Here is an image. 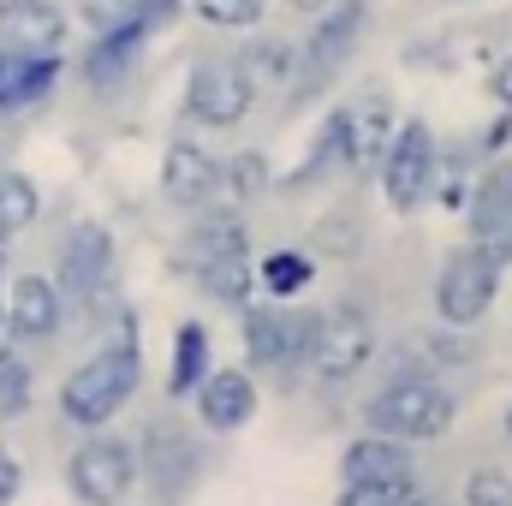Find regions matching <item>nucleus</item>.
I'll list each match as a JSON object with an SVG mask.
<instances>
[{"label":"nucleus","mask_w":512,"mask_h":506,"mask_svg":"<svg viewBox=\"0 0 512 506\" xmlns=\"http://www.w3.org/2000/svg\"><path fill=\"white\" fill-rule=\"evenodd\" d=\"M161 197L173 209H209L221 197V155H209L191 137H173L161 155Z\"/></svg>","instance_id":"nucleus-15"},{"label":"nucleus","mask_w":512,"mask_h":506,"mask_svg":"<svg viewBox=\"0 0 512 506\" xmlns=\"http://www.w3.org/2000/svg\"><path fill=\"white\" fill-rule=\"evenodd\" d=\"M501 429H507V441H512V405H507V417H501Z\"/></svg>","instance_id":"nucleus-40"},{"label":"nucleus","mask_w":512,"mask_h":506,"mask_svg":"<svg viewBox=\"0 0 512 506\" xmlns=\"http://www.w3.org/2000/svg\"><path fill=\"white\" fill-rule=\"evenodd\" d=\"M465 506H512V471L507 465H477L465 477Z\"/></svg>","instance_id":"nucleus-31"},{"label":"nucleus","mask_w":512,"mask_h":506,"mask_svg":"<svg viewBox=\"0 0 512 506\" xmlns=\"http://www.w3.org/2000/svg\"><path fill=\"white\" fill-rule=\"evenodd\" d=\"M149 42H155V36H149V30H137L126 12H120V18H114L108 30H96V42H90V48H84V60H78L84 84H90L96 96H114V90L126 84L131 72L143 66Z\"/></svg>","instance_id":"nucleus-13"},{"label":"nucleus","mask_w":512,"mask_h":506,"mask_svg":"<svg viewBox=\"0 0 512 506\" xmlns=\"http://www.w3.org/2000/svg\"><path fill=\"white\" fill-rule=\"evenodd\" d=\"M465 227H471L477 251H489L507 268L512 262V161H489L477 173V185L465 191Z\"/></svg>","instance_id":"nucleus-11"},{"label":"nucleus","mask_w":512,"mask_h":506,"mask_svg":"<svg viewBox=\"0 0 512 506\" xmlns=\"http://www.w3.org/2000/svg\"><path fill=\"white\" fill-rule=\"evenodd\" d=\"M60 66H66V54H6L0 48V120L48 102L60 84Z\"/></svg>","instance_id":"nucleus-19"},{"label":"nucleus","mask_w":512,"mask_h":506,"mask_svg":"<svg viewBox=\"0 0 512 506\" xmlns=\"http://www.w3.org/2000/svg\"><path fill=\"white\" fill-rule=\"evenodd\" d=\"M239 60H245V72L256 78V90H268V84H280V90H286L298 48H292L286 36H256V42L245 48V54H239Z\"/></svg>","instance_id":"nucleus-28"},{"label":"nucleus","mask_w":512,"mask_h":506,"mask_svg":"<svg viewBox=\"0 0 512 506\" xmlns=\"http://www.w3.org/2000/svg\"><path fill=\"white\" fill-rule=\"evenodd\" d=\"M334 173H352V108H328V120L316 131L310 155L298 161V173L286 179V191H304V185H322Z\"/></svg>","instance_id":"nucleus-21"},{"label":"nucleus","mask_w":512,"mask_h":506,"mask_svg":"<svg viewBox=\"0 0 512 506\" xmlns=\"http://www.w3.org/2000/svg\"><path fill=\"white\" fill-rule=\"evenodd\" d=\"M54 286L66 304H84V310H108V298H120L114 286V233L102 221H78L66 239H60V256H54Z\"/></svg>","instance_id":"nucleus-9"},{"label":"nucleus","mask_w":512,"mask_h":506,"mask_svg":"<svg viewBox=\"0 0 512 506\" xmlns=\"http://www.w3.org/2000/svg\"><path fill=\"white\" fill-rule=\"evenodd\" d=\"M143 453H137V477H149L155 483V495H179L191 477H197V441H191V429H179V423H149L143 429Z\"/></svg>","instance_id":"nucleus-17"},{"label":"nucleus","mask_w":512,"mask_h":506,"mask_svg":"<svg viewBox=\"0 0 512 506\" xmlns=\"http://www.w3.org/2000/svg\"><path fill=\"white\" fill-rule=\"evenodd\" d=\"M364 24H370V0H328V6L316 12L304 48H298V60H292V78H286V96H292L298 108L334 90V78L346 72L352 48L364 42Z\"/></svg>","instance_id":"nucleus-3"},{"label":"nucleus","mask_w":512,"mask_h":506,"mask_svg":"<svg viewBox=\"0 0 512 506\" xmlns=\"http://www.w3.org/2000/svg\"><path fill=\"white\" fill-rule=\"evenodd\" d=\"M72 18L54 0H0V48L6 54H66Z\"/></svg>","instance_id":"nucleus-16"},{"label":"nucleus","mask_w":512,"mask_h":506,"mask_svg":"<svg viewBox=\"0 0 512 506\" xmlns=\"http://www.w3.org/2000/svg\"><path fill=\"white\" fill-rule=\"evenodd\" d=\"M459 417V399L447 393V381H435L423 364H405L364 399V429L393 435V441H435L447 435Z\"/></svg>","instance_id":"nucleus-2"},{"label":"nucleus","mask_w":512,"mask_h":506,"mask_svg":"<svg viewBox=\"0 0 512 506\" xmlns=\"http://www.w3.org/2000/svg\"><path fill=\"white\" fill-rule=\"evenodd\" d=\"M411 483H340V501L334 506H399Z\"/></svg>","instance_id":"nucleus-32"},{"label":"nucleus","mask_w":512,"mask_h":506,"mask_svg":"<svg viewBox=\"0 0 512 506\" xmlns=\"http://www.w3.org/2000/svg\"><path fill=\"white\" fill-rule=\"evenodd\" d=\"M197 423L209 429V435H239L245 423L256 417V405H262V387H256L251 370H215L209 364V376L197 381Z\"/></svg>","instance_id":"nucleus-14"},{"label":"nucleus","mask_w":512,"mask_h":506,"mask_svg":"<svg viewBox=\"0 0 512 506\" xmlns=\"http://www.w3.org/2000/svg\"><path fill=\"white\" fill-rule=\"evenodd\" d=\"M501 280H507V268L489 251H477V245L447 251V262L435 268V316H441V328H459V334L477 328L495 310Z\"/></svg>","instance_id":"nucleus-8"},{"label":"nucleus","mask_w":512,"mask_h":506,"mask_svg":"<svg viewBox=\"0 0 512 506\" xmlns=\"http://www.w3.org/2000/svg\"><path fill=\"white\" fill-rule=\"evenodd\" d=\"M399 506H447L441 501V495H429V489H417V483H411V489H405V501Z\"/></svg>","instance_id":"nucleus-37"},{"label":"nucleus","mask_w":512,"mask_h":506,"mask_svg":"<svg viewBox=\"0 0 512 506\" xmlns=\"http://www.w3.org/2000/svg\"><path fill=\"white\" fill-rule=\"evenodd\" d=\"M256 78L245 72L239 54H221V60H197L191 78H185V120L197 131H239L256 114Z\"/></svg>","instance_id":"nucleus-6"},{"label":"nucleus","mask_w":512,"mask_h":506,"mask_svg":"<svg viewBox=\"0 0 512 506\" xmlns=\"http://www.w3.org/2000/svg\"><path fill=\"white\" fill-rule=\"evenodd\" d=\"M310 280H316V262H310L304 251H268L262 262H256V286H262V298L292 304V298L310 292Z\"/></svg>","instance_id":"nucleus-25"},{"label":"nucleus","mask_w":512,"mask_h":506,"mask_svg":"<svg viewBox=\"0 0 512 506\" xmlns=\"http://www.w3.org/2000/svg\"><path fill=\"white\" fill-rule=\"evenodd\" d=\"M507 137H512V108H501V120L483 131V155H501V149H507Z\"/></svg>","instance_id":"nucleus-35"},{"label":"nucleus","mask_w":512,"mask_h":506,"mask_svg":"<svg viewBox=\"0 0 512 506\" xmlns=\"http://www.w3.org/2000/svg\"><path fill=\"white\" fill-rule=\"evenodd\" d=\"M143 387V352H137V316L120 310V334L96 346L72 376L60 381V417L72 429H108Z\"/></svg>","instance_id":"nucleus-1"},{"label":"nucleus","mask_w":512,"mask_h":506,"mask_svg":"<svg viewBox=\"0 0 512 506\" xmlns=\"http://www.w3.org/2000/svg\"><path fill=\"white\" fill-rule=\"evenodd\" d=\"M239 340L251 376H298L310 370V340H316V310H292L280 298H251L239 304Z\"/></svg>","instance_id":"nucleus-4"},{"label":"nucleus","mask_w":512,"mask_h":506,"mask_svg":"<svg viewBox=\"0 0 512 506\" xmlns=\"http://www.w3.org/2000/svg\"><path fill=\"white\" fill-rule=\"evenodd\" d=\"M256 191H268V161H262L256 149H239V155H221V197H215V203L239 209V203H251Z\"/></svg>","instance_id":"nucleus-27"},{"label":"nucleus","mask_w":512,"mask_h":506,"mask_svg":"<svg viewBox=\"0 0 512 506\" xmlns=\"http://www.w3.org/2000/svg\"><path fill=\"white\" fill-rule=\"evenodd\" d=\"M30 387H36V376H30V364L18 358V340L0 346V423H18V417L30 411Z\"/></svg>","instance_id":"nucleus-29"},{"label":"nucleus","mask_w":512,"mask_h":506,"mask_svg":"<svg viewBox=\"0 0 512 506\" xmlns=\"http://www.w3.org/2000/svg\"><path fill=\"white\" fill-rule=\"evenodd\" d=\"M352 108V173H370L376 179V161H382L387 137H393V108H387L382 90H370V96H358V102H346Z\"/></svg>","instance_id":"nucleus-22"},{"label":"nucleus","mask_w":512,"mask_h":506,"mask_svg":"<svg viewBox=\"0 0 512 506\" xmlns=\"http://www.w3.org/2000/svg\"><path fill=\"white\" fill-rule=\"evenodd\" d=\"M191 274H197V286H203L215 304H227V310H239V304L256 298V262L251 256H221V262H203V268H191Z\"/></svg>","instance_id":"nucleus-26"},{"label":"nucleus","mask_w":512,"mask_h":506,"mask_svg":"<svg viewBox=\"0 0 512 506\" xmlns=\"http://www.w3.org/2000/svg\"><path fill=\"white\" fill-rule=\"evenodd\" d=\"M42 221V185L24 167H0V239H18Z\"/></svg>","instance_id":"nucleus-24"},{"label":"nucleus","mask_w":512,"mask_h":506,"mask_svg":"<svg viewBox=\"0 0 512 506\" xmlns=\"http://www.w3.org/2000/svg\"><path fill=\"white\" fill-rule=\"evenodd\" d=\"M435 179H441V143L429 120H399L387 137L382 161H376V185H382L387 209L393 215H417L429 197H435Z\"/></svg>","instance_id":"nucleus-5"},{"label":"nucleus","mask_w":512,"mask_h":506,"mask_svg":"<svg viewBox=\"0 0 512 506\" xmlns=\"http://www.w3.org/2000/svg\"><path fill=\"white\" fill-rule=\"evenodd\" d=\"M185 6H191L203 24H215V30H256L268 0H185Z\"/></svg>","instance_id":"nucleus-30"},{"label":"nucleus","mask_w":512,"mask_h":506,"mask_svg":"<svg viewBox=\"0 0 512 506\" xmlns=\"http://www.w3.org/2000/svg\"><path fill=\"white\" fill-rule=\"evenodd\" d=\"M137 447L108 435V429H84V441L66 459V489L78 506H126L137 489Z\"/></svg>","instance_id":"nucleus-7"},{"label":"nucleus","mask_w":512,"mask_h":506,"mask_svg":"<svg viewBox=\"0 0 512 506\" xmlns=\"http://www.w3.org/2000/svg\"><path fill=\"white\" fill-rule=\"evenodd\" d=\"M340 483H417L411 441H393V435L364 429V435L346 441V453H340Z\"/></svg>","instance_id":"nucleus-18"},{"label":"nucleus","mask_w":512,"mask_h":506,"mask_svg":"<svg viewBox=\"0 0 512 506\" xmlns=\"http://www.w3.org/2000/svg\"><path fill=\"white\" fill-rule=\"evenodd\" d=\"M0 340H6V280H0Z\"/></svg>","instance_id":"nucleus-39"},{"label":"nucleus","mask_w":512,"mask_h":506,"mask_svg":"<svg viewBox=\"0 0 512 506\" xmlns=\"http://www.w3.org/2000/svg\"><path fill=\"white\" fill-rule=\"evenodd\" d=\"M286 6H292V12H322L328 0H286Z\"/></svg>","instance_id":"nucleus-38"},{"label":"nucleus","mask_w":512,"mask_h":506,"mask_svg":"<svg viewBox=\"0 0 512 506\" xmlns=\"http://www.w3.org/2000/svg\"><path fill=\"white\" fill-rule=\"evenodd\" d=\"M376 358V322L364 304H328L316 310V340H310V370L328 387H346L352 376H364Z\"/></svg>","instance_id":"nucleus-10"},{"label":"nucleus","mask_w":512,"mask_h":506,"mask_svg":"<svg viewBox=\"0 0 512 506\" xmlns=\"http://www.w3.org/2000/svg\"><path fill=\"white\" fill-rule=\"evenodd\" d=\"M489 96H495L501 108H512V54L495 66V72H489Z\"/></svg>","instance_id":"nucleus-36"},{"label":"nucleus","mask_w":512,"mask_h":506,"mask_svg":"<svg viewBox=\"0 0 512 506\" xmlns=\"http://www.w3.org/2000/svg\"><path fill=\"white\" fill-rule=\"evenodd\" d=\"M18 489H24V465L0 447V506H12L18 501Z\"/></svg>","instance_id":"nucleus-34"},{"label":"nucleus","mask_w":512,"mask_h":506,"mask_svg":"<svg viewBox=\"0 0 512 506\" xmlns=\"http://www.w3.org/2000/svg\"><path fill=\"white\" fill-rule=\"evenodd\" d=\"M60 322H66V298H60L54 274L24 268L18 280H6V340L42 346V340L60 334Z\"/></svg>","instance_id":"nucleus-12"},{"label":"nucleus","mask_w":512,"mask_h":506,"mask_svg":"<svg viewBox=\"0 0 512 506\" xmlns=\"http://www.w3.org/2000/svg\"><path fill=\"white\" fill-rule=\"evenodd\" d=\"M191 233H185V262L203 268V262H221V256H251V227L239 209L227 203H209V209H191Z\"/></svg>","instance_id":"nucleus-20"},{"label":"nucleus","mask_w":512,"mask_h":506,"mask_svg":"<svg viewBox=\"0 0 512 506\" xmlns=\"http://www.w3.org/2000/svg\"><path fill=\"white\" fill-rule=\"evenodd\" d=\"M209 376V328L191 316L173 328V364H167V399H191L197 381Z\"/></svg>","instance_id":"nucleus-23"},{"label":"nucleus","mask_w":512,"mask_h":506,"mask_svg":"<svg viewBox=\"0 0 512 506\" xmlns=\"http://www.w3.org/2000/svg\"><path fill=\"white\" fill-rule=\"evenodd\" d=\"M126 6H131V0H78V18H84L90 30H108Z\"/></svg>","instance_id":"nucleus-33"}]
</instances>
